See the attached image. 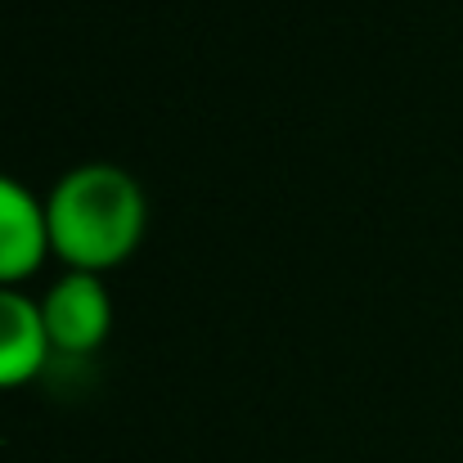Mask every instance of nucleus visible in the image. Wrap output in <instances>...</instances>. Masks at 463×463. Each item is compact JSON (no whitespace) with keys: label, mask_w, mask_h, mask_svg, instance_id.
<instances>
[{"label":"nucleus","mask_w":463,"mask_h":463,"mask_svg":"<svg viewBox=\"0 0 463 463\" xmlns=\"http://www.w3.org/2000/svg\"><path fill=\"white\" fill-rule=\"evenodd\" d=\"M145 189L131 171L113 162L72 166L45 198L50 221V252L68 270L104 275L122 266L145 234Z\"/></svg>","instance_id":"1"},{"label":"nucleus","mask_w":463,"mask_h":463,"mask_svg":"<svg viewBox=\"0 0 463 463\" xmlns=\"http://www.w3.org/2000/svg\"><path fill=\"white\" fill-rule=\"evenodd\" d=\"M41 315H45L50 346L68 351V355L95 351L109 337V328H113L109 288H104L99 275H86V270H68L63 279H54L45 302H41Z\"/></svg>","instance_id":"2"},{"label":"nucleus","mask_w":463,"mask_h":463,"mask_svg":"<svg viewBox=\"0 0 463 463\" xmlns=\"http://www.w3.org/2000/svg\"><path fill=\"white\" fill-rule=\"evenodd\" d=\"M50 252L45 203L14 175L0 171V288L27 279Z\"/></svg>","instance_id":"3"},{"label":"nucleus","mask_w":463,"mask_h":463,"mask_svg":"<svg viewBox=\"0 0 463 463\" xmlns=\"http://www.w3.org/2000/svg\"><path fill=\"white\" fill-rule=\"evenodd\" d=\"M50 351L41 302L23 298L18 288H0V387H23L36 378Z\"/></svg>","instance_id":"4"}]
</instances>
